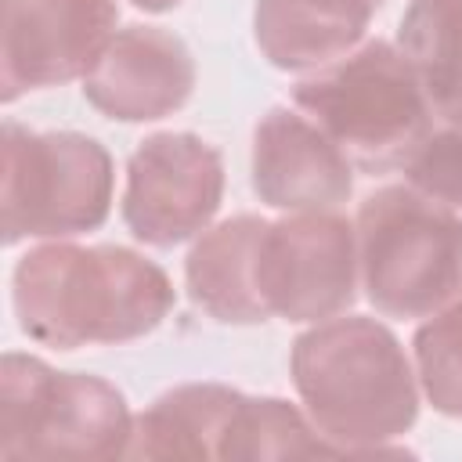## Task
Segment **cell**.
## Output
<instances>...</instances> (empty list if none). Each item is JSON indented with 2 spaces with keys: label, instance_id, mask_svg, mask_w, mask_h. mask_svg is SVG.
<instances>
[{
  "label": "cell",
  "instance_id": "6da1fadb",
  "mask_svg": "<svg viewBox=\"0 0 462 462\" xmlns=\"http://www.w3.org/2000/svg\"><path fill=\"white\" fill-rule=\"evenodd\" d=\"M173 300L170 274L123 245L51 238L29 249L11 274L18 328L54 350L141 339L162 325Z\"/></svg>",
  "mask_w": 462,
  "mask_h": 462
},
{
  "label": "cell",
  "instance_id": "7a4b0ae2",
  "mask_svg": "<svg viewBox=\"0 0 462 462\" xmlns=\"http://www.w3.org/2000/svg\"><path fill=\"white\" fill-rule=\"evenodd\" d=\"M292 386L314 430L339 455H386L419 419V375L375 318L314 321L292 343Z\"/></svg>",
  "mask_w": 462,
  "mask_h": 462
},
{
  "label": "cell",
  "instance_id": "3957f363",
  "mask_svg": "<svg viewBox=\"0 0 462 462\" xmlns=\"http://www.w3.org/2000/svg\"><path fill=\"white\" fill-rule=\"evenodd\" d=\"M292 105L368 173L401 170L419 137L437 123L415 69L386 40H365L303 76L292 87Z\"/></svg>",
  "mask_w": 462,
  "mask_h": 462
},
{
  "label": "cell",
  "instance_id": "277c9868",
  "mask_svg": "<svg viewBox=\"0 0 462 462\" xmlns=\"http://www.w3.org/2000/svg\"><path fill=\"white\" fill-rule=\"evenodd\" d=\"M357 274L368 303L386 318H430L462 296V213L386 184L357 206Z\"/></svg>",
  "mask_w": 462,
  "mask_h": 462
},
{
  "label": "cell",
  "instance_id": "5b68a950",
  "mask_svg": "<svg viewBox=\"0 0 462 462\" xmlns=\"http://www.w3.org/2000/svg\"><path fill=\"white\" fill-rule=\"evenodd\" d=\"M0 220L4 245L97 231L112 209L116 170L101 141L76 130H29L4 119Z\"/></svg>",
  "mask_w": 462,
  "mask_h": 462
},
{
  "label": "cell",
  "instance_id": "8992f818",
  "mask_svg": "<svg viewBox=\"0 0 462 462\" xmlns=\"http://www.w3.org/2000/svg\"><path fill=\"white\" fill-rule=\"evenodd\" d=\"M126 397L87 372H58L29 354L0 361V455L4 458H119L130 448Z\"/></svg>",
  "mask_w": 462,
  "mask_h": 462
},
{
  "label": "cell",
  "instance_id": "52a82bcc",
  "mask_svg": "<svg viewBox=\"0 0 462 462\" xmlns=\"http://www.w3.org/2000/svg\"><path fill=\"white\" fill-rule=\"evenodd\" d=\"M256 282L271 318L314 325L346 314L361 289L354 224L336 209L267 220Z\"/></svg>",
  "mask_w": 462,
  "mask_h": 462
},
{
  "label": "cell",
  "instance_id": "ba28073f",
  "mask_svg": "<svg viewBox=\"0 0 462 462\" xmlns=\"http://www.w3.org/2000/svg\"><path fill=\"white\" fill-rule=\"evenodd\" d=\"M224 199V159L199 134L162 130L144 137L126 162L123 224L152 245L173 249L199 238Z\"/></svg>",
  "mask_w": 462,
  "mask_h": 462
},
{
  "label": "cell",
  "instance_id": "9c48e42d",
  "mask_svg": "<svg viewBox=\"0 0 462 462\" xmlns=\"http://www.w3.org/2000/svg\"><path fill=\"white\" fill-rule=\"evenodd\" d=\"M116 0H4L0 97L83 79L116 36Z\"/></svg>",
  "mask_w": 462,
  "mask_h": 462
},
{
  "label": "cell",
  "instance_id": "30bf717a",
  "mask_svg": "<svg viewBox=\"0 0 462 462\" xmlns=\"http://www.w3.org/2000/svg\"><path fill=\"white\" fill-rule=\"evenodd\" d=\"M253 191L285 213L336 209L354 191L346 152L296 105H274L253 130Z\"/></svg>",
  "mask_w": 462,
  "mask_h": 462
},
{
  "label": "cell",
  "instance_id": "8fae6325",
  "mask_svg": "<svg viewBox=\"0 0 462 462\" xmlns=\"http://www.w3.org/2000/svg\"><path fill=\"white\" fill-rule=\"evenodd\" d=\"M195 76V58L180 36L159 25H126L83 76V97L108 119L152 123L188 105Z\"/></svg>",
  "mask_w": 462,
  "mask_h": 462
},
{
  "label": "cell",
  "instance_id": "7c38bea8",
  "mask_svg": "<svg viewBox=\"0 0 462 462\" xmlns=\"http://www.w3.org/2000/svg\"><path fill=\"white\" fill-rule=\"evenodd\" d=\"M386 0H256L253 40L282 72H314L350 54Z\"/></svg>",
  "mask_w": 462,
  "mask_h": 462
},
{
  "label": "cell",
  "instance_id": "4fadbf2b",
  "mask_svg": "<svg viewBox=\"0 0 462 462\" xmlns=\"http://www.w3.org/2000/svg\"><path fill=\"white\" fill-rule=\"evenodd\" d=\"M263 227L267 220L253 213L220 220L195 238L184 260V282L191 303L220 325H260L271 318L256 282Z\"/></svg>",
  "mask_w": 462,
  "mask_h": 462
},
{
  "label": "cell",
  "instance_id": "5bb4252c",
  "mask_svg": "<svg viewBox=\"0 0 462 462\" xmlns=\"http://www.w3.org/2000/svg\"><path fill=\"white\" fill-rule=\"evenodd\" d=\"M242 390L224 383H180L134 415L130 458H224Z\"/></svg>",
  "mask_w": 462,
  "mask_h": 462
},
{
  "label": "cell",
  "instance_id": "9a60e30c",
  "mask_svg": "<svg viewBox=\"0 0 462 462\" xmlns=\"http://www.w3.org/2000/svg\"><path fill=\"white\" fill-rule=\"evenodd\" d=\"M397 51L415 69L433 119L462 130V0H408Z\"/></svg>",
  "mask_w": 462,
  "mask_h": 462
},
{
  "label": "cell",
  "instance_id": "2e32d148",
  "mask_svg": "<svg viewBox=\"0 0 462 462\" xmlns=\"http://www.w3.org/2000/svg\"><path fill=\"white\" fill-rule=\"evenodd\" d=\"M314 455H339V451L314 430L307 411H300L282 397H249V393L242 397L224 458L271 462V458H314Z\"/></svg>",
  "mask_w": 462,
  "mask_h": 462
},
{
  "label": "cell",
  "instance_id": "e0dca14e",
  "mask_svg": "<svg viewBox=\"0 0 462 462\" xmlns=\"http://www.w3.org/2000/svg\"><path fill=\"white\" fill-rule=\"evenodd\" d=\"M411 361L426 401L440 415L462 419V296L415 328Z\"/></svg>",
  "mask_w": 462,
  "mask_h": 462
},
{
  "label": "cell",
  "instance_id": "ac0fdd59",
  "mask_svg": "<svg viewBox=\"0 0 462 462\" xmlns=\"http://www.w3.org/2000/svg\"><path fill=\"white\" fill-rule=\"evenodd\" d=\"M401 173L415 191L462 213V130L451 123H433L401 162Z\"/></svg>",
  "mask_w": 462,
  "mask_h": 462
},
{
  "label": "cell",
  "instance_id": "d6986e66",
  "mask_svg": "<svg viewBox=\"0 0 462 462\" xmlns=\"http://www.w3.org/2000/svg\"><path fill=\"white\" fill-rule=\"evenodd\" d=\"M134 7H141V11H152V14H159V11H173V7H180L184 0H130Z\"/></svg>",
  "mask_w": 462,
  "mask_h": 462
}]
</instances>
